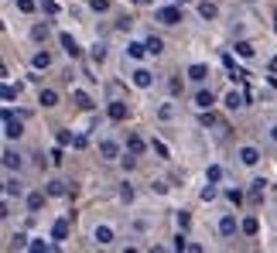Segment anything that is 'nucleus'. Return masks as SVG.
<instances>
[{
    "label": "nucleus",
    "mask_w": 277,
    "mask_h": 253,
    "mask_svg": "<svg viewBox=\"0 0 277 253\" xmlns=\"http://www.w3.org/2000/svg\"><path fill=\"white\" fill-rule=\"evenodd\" d=\"M17 7H21L24 14H31V10H34V0H17Z\"/></svg>",
    "instance_id": "nucleus-44"
},
{
    "label": "nucleus",
    "mask_w": 277,
    "mask_h": 253,
    "mask_svg": "<svg viewBox=\"0 0 277 253\" xmlns=\"http://www.w3.org/2000/svg\"><path fill=\"white\" fill-rule=\"evenodd\" d=\"M161 48H164V45H161V38H154V34H151V38H147V52H151V55H157Z\"/></svg>",
    "instance_id": "nucleus-28"
},
{
    "label": "nucleus",
    "mask_w": 277,
    "mask_h": 253,
    "mask_svg": "<svg viewBox=\"0 0 277 253\" xmlns=\"http://www.w3.org/2000/svg\"><path fill=\"white\" fill-rule=\"evenodd\" d=\"M72 140H75V137H72V130H59V144H62V147H69Z\"/></svg>",
    "instance_id": "nucleus-34"
},
{
    "label": "nucleus",
    "mask_w": 277,
    "mask_h": 253,
    "mask_svg": "<svg viewBox=\"0 0 277 253\" xmlns=\"http://www.w3.org/2000/svg\"><path fill=\"white\" fill-rule=\"evenodd\" d=\"M103 59H106V48H103V45H96V48H92V62L99 65Z\"/></svg>",
    "instance_id": "nucleus-37"
},
{
    "label": "nucleus",
    "mask_w": 277,
    "mask_h": 253,
    "mask_svg": "<svg viewBox=\"0 0 277 253\" xmlns=\"http://www.w3.org/2000/svg\"><path fill=\"white\" fill-rule=\"evenodd\" d=\"M127 55H130V59H144V55H147V41H144V45H140V41H130V45H127Z\"/></svg>",
    "instance_id": "nucleus-17"
},
{
    "label": "nucleus",
    "mask_w": 277,
    "mask_h": 253,
    "mask_svg": "<svg viewBox=\"0 0 277 253\" xmlns=\"http://www.w3.org/2000/svg\"><path fill=\"white\" fill-rule=\"evenodd\" d=\"M226 198H229L233 205H240V202H243V191H240V189H229V191H226Z\"/></svg>",
    "instance_id": "nucleus-33"
},
{
    "label": "nucleus",
    "mask_w": 277,
    "mask_h": 253,
    "mask_svg": "<svg viewBox=\"0 0 277 253\" xmlns=\"http://www.w3.org/2000/svg\"><path fill=\"white\" fill-rule=\"evenodd\" d=\"M199 14H202V17H206V21H212V17H215V14H219V7H215V3H212V0H206V3H199Z\"/></svg>",
    "instance_id": "nucleus-19"
},
{
    "label": "nucleus",
    "mask_w": 277,
    "mask_h": 253,
    "mask_svg": "<svg viewBox=\"0 0 277 253\" xmlns=\"http://www.w3.org/2000/svg\"><path fill=\"white\" fill-rule=\"evenodd\" d=\"M117 151H120V147H117L113 140H103V144H99V154H103V161H113V158H117Z\"/></svg>",
    "instance_id": "nucleus-14"
},
{
    "label": "nucleus",
    "mask_w": 277,
    "mask_h": 253,
    "mask_svg": "<svg viewBox=\"0 0 277 253\" xmlns=\"http://www.w3.org/2000/svg\"><path fill=\"white\" fill-rule=\"evenodd\" d=\"M106 117H110L113 124H123V120H127V103H120V99H117V103H110Z\"/></svg>",
    "instance_id": "nucleus-4"
},
{
    "label": "nucleus",
    "mask_w": 277,
    "mask_h": 253,
    "mask_svg": "<svg viewBox=\"0 0 277 253\" xmlns=\"http://www.w3.org/2000/svg\"><path fill=\"white\" fill-rule=\"evenodd\" d=\"M96 240L99 243H113V229L110 226H96Z\"/></svg>",
    "instance_id": "nucleus-23"
},
{
    "label": "nucleus",
    "mask_w": 277,
    "mask_h": 253,
    "mask_svg": "<svg viewBox=\"0 0 277 253\" xmlns=\"http://www.w3.org/2000/svg\"><path fill=\"white\" fill-rule=\"evenodd\" d=\"M264 191H267V182H264V178H257V182L250 185V198H253V202H264Z\"/></svg>",
    "instance_id": "nucleus-11"
},
{
    "label": "nucleus",
    "mask_w": 277,
    "mask_h": 253,
    "mask_svg": "<svg viewBox=\"0 0 277 253\" xmlns=\"http://www.w3.org/2000/svg\"><path fill=\"white\" fill-rule=\"evenodd\" d=\"M72 103H75L79 110H92V99H89L82 89H72Z\"/></svg>",
    "instance_id": "nucleus-9"
},
{
    "label": "nucleus",
    "mask_w": 277,
    "mask_h": 253,
    "mask_svg": "<svg viewBox=\"0 0 277 253\" xmlns=\"http://www.w3.org/2000/svg\"><path fill=\"white\" fill-rule=\"evenodd\" d=\"M215 124H219V117H215L212 110H206V113H202V126H215Z\"/></svg>",
    "instance_id": "nucleus-31"
},
{
    "label": "nucleus",
    "mask_w": 277,
    "mask_h": 253,
    "mask_svg": "<svg viewBox=\"0 0 277 253\" xmlns=\"http://www.w3.org/2000/svg\"><path fill=\"white\" fill-rule=\"evenodd\" d=\"M130 3H147V0H130Z\"/></svg>",
    "instance_id": "nucleus-47"
},
{
    "label": "nucleus",
    "mask_w": 277,
    "mask_h": 253,
    "mask_svg": "<svg viewBox=\"0 0 277 253\" xmlns=\"http://www.w3.org/2000/svg\"><path fill=\"white\" fill-rule=\"evenodd\" d=\"M48 158H52V164H62V144H59V147H55Z\"/></svg>",
    "instance_id": "nucleus-43"
},
{
    "label": "nucleus",
    "mask_w": 277,
    "mask_h": 253,
    "mask_svg": "<svg viewBox=\"0 0 277 253\" xmlns=\"http://www.w3.org/2000/svg\"><path fill=\"white\" fill-rule=\"evenodd\" d=\"M212 103H215V99H212V89H199V93H195V106H199V110H212Z\"/></svg>",
    "instance_id": "nucleus-6"
},
{
    "label": "nucleus",
    "mask_w": 277,
    "mask_h": 253,
    "mask_svg": "<svg viewBox=\"0 0 277 253\" xmlns=\"http://www.w3.org/2000/svg\"><path fill=\"white\" fill-rule=\"evenodd\" d=\"M219 233H222V236H233V233H236V216H222V219H219Z\"/></svg>",
    "instance_id": "nucleus-10"
},
{
    "label": "nucleus",
    "mask_w": 277,
    "mask_h": 253,
    "mask_svg": "<svg viewBox=\"0 0 277 253\" xmlns=\"http://www.w3.org/2000/svg\"><path fill=\"white\" fill-rule=\"evenodd\" d=\"M134 86H137V89H151V86H154V75H151L147 68H134Z\"/></svg>",
    "instance_id": "nucleus-5"
},
{
    "label": "nucleus",
    "mask_w": 277,
    "mask_h": 253,
    "mask_svg": "<svg viewBox=\"0 0 277 253\" xmlns=\"http://www.w3.org/2000/svg\"><path fill=\"white\" fill-rule=\"evenodd\" d=\"M3 195H21V185L17 182H3Z\"/></svg>",
    "instance_id": "nucleus-36"
},
{
    "label": "nucleus",
    "mask_w": 277,
    "mask_h": 253,
    "mask_svg": "<svg viewBox=\"0 0 277 253\" xmlns=\"http://www.w3.org/2000/svg\"><path fill=\"white\" fill-rule=\"evenodd\" d=\"M127 147H130V154H140V151H144V140H140L137 133H130V137H127Z\"/></svg>",
    "instance_id": "nucleus-24"
},
{
    "label": "nucleus",
    "mask_w": 277,
    "mask_h": 253,
    "mask_svg": "<svg viewBox=\"0 0 277 253\" xmlns=\"http://www.w3.org/2000/svg\"><path fill=\"white\" fill-rule=\"evenodd\" d=\"M31 38H34V41H45V38H48V24H34V28H31Z\"/></svg>",
    "instance_id": "nucleus-25"
},
{
    "label": "nucleus",
    "mask_w": 277,
    "mask_h": 253,
    "mask_svg": "<svg viewBox=\"0 0 277 253\" xmlns=\"http://www.w3.org/2000/svg\"><path fill=\"white\" fill-rule=\"evenodd\" d=\"M240 161H243V164H250V168H253V164H257V161H260V151H257V147H240Z\"/></svg>",
    "instance_id": "nucleus-7"
},
{
    "label": "nucleus",
    "mask_w": 277,
    "mask_h": 253,
    "mask_svg": "<svg viewBox=\"0 0 277 253\" xmlns=\"http://www.w3.org/2000/svg\"><path fill=\"white\" fill-rule=\"evenodd\" d=\"M178 226L188 229V226H192V216H188V212H178Z\"/></svg>",
    "instance_id": "nucleus-39"
},
{
    "label": "nucleus",
    "mask_w": 277,
    "mask_h": 253,
    "mask_svg": "<svg viewBox=\"0 0 277 253\" xmlns=\"http://www.w3.org/2000/svg\"><path fill=\"white\" fill-rule=\"evenodd\" d=\"M212 198H215V182H212V185H206V189H202V202H212Z\"/></svg>",
    "instance_id": "nucleus-38"
},
{
    "label": "nucleus",
    "mask_w": 277,
    "mask_h": 253,
    "mask_svg": "<svg viewBox=\"0 0 277 253\" xmlns=\"http://www.w3.org/2000/svg\"><path fill=\"white\" fill-rule=\"evenodd\" d=\"M274 31H277V24H274Z\"/></svg>",
    "instance_id": "nucleus-48"
},
{
    "label": "nucleus",
    "mask_w": 277,
    "mask_h": 253,
    "mask_svg": "<svg viewBox=\"0 0 277 253\" xmlns=\"http://www.w3.org/2000/svg\"><path fill=\"white\" fill-rule=\"evenodd\" d=\"M3 133H7L10 140L24 133V124H21V117H14V110H3Z\"/></svg>",
    "instance_id": "nucleus-1"
},
{
    "label": "nucleus",
    "mask_w": 277,
    "mask_h": 253,
    "mask_svg": "<svg viewBox=\"0 0 277 253\" xmlns=\"http://www.w3.org/2000/svg\"><path fill=\"white\" fill-rule=\"evenodd\" d=\"M59 41H62V48H65V55H69V59H79V55H82V48H79V41H75L72 34L62 31V34H59Z\"/></svg>",
    "instance_id": "nucleus-3"
},
{
    "label": "nucleus",
    "mask_w": 277,
    "mask_h": 253,
    "mask_svg": "<svg viewBox=\"0 0 277 253\" xmlns=\"http://www.w3.org/2000/svg\"><path fill=\"white\" fill-rule=\"evenodd\" d=\"M240 229H243L246 236H257V233H260V219H257V216H246V219L240 222Z\"/></svg>",
    "instance_id": "nucleus-8"
},
{
    "label": "nucleus",
    "mask_w": 277,
    "mask_h": 253,
    "mask_svg": "<svg viewBox=\"0 0 277 253\" xmlns=\"http://www.w3.org/2000/svg\"><path fill=\"white\" fill-rule=\"evenodd\" d=\"M154 17H157L161 24H178V21H182V7H161Z\"/></svg>",
    "instance_id": "nucleus-2"
},
{
    "label": "nucleus",
    "mask_w": 277,
    "mask_h": 253,
    "mask_svg": "<svg viewBox=\"0 0 277 253\" xmlns=\"http://www.w3.org/2000/svg\"><path fill=\"white\" fill-rule=\"evenodd\" d=\"M41 205H45V191H31V195H28V209H31V212H38Z\"/></svg>",
    "instance_id": "nucleus-18"
},
{
    "label": "nucleus",
    "mask_w": 277,
    "mask_h": 253,
    "mask_svg": "<svg viewBox=\"0 0 277 253\" xmlns=\"http://www.w3.org/2000/svg\"><path fill=\"white\" fill-rule=\"evenodd\" d=\"M10 240H14V243H10V247H14V250H24V247H31V243H28V236H24V233H17V236H10Z\"/></svg>",
    "instance_id": "nucleus-29"
},
{
    "label": "nucleus",
    "mask_w": 277,
    "mask_h": 253,
    "mask_svg": "<svg viewBox=\"0 0 277 253\" xmlns=\"http://www.w3.org/2000/svg\"><path fill=\"white\" fill-rule=\"evenodd\" d=\"M31 250H34V253H48L52 247H48L45 240H31Z\"/></svg>",
    "instance_id": "nucleus-35"
},
{
    "label": "nucleus",
    "mask_w": 277,
    "mask_h": 253,
    "mask_svg": "<svg viewBox=\"0 0 277 253\" xmlns=\"http://www.w3.org/2000/svg\"><path fill=\"white\" fill-rule=\"evenodd\" d=\"M157 117H161V120H171V117H175V110H171V106H161V110H157Z\"/></svg>",
    "instance_id": "nucleus-41"
},
{
    "label": "nucleus",
    "mask_w": 277,
    "mask_h": 253,
    "mask_svg": "<svg viewBox=\"0 0 277 253\" xmlns=\"http://www.w3.org/2000/svg\"><path fill=\"white\" fill-rule=\"evenodd\" d=\"M38 7H41L45 14H59V3H55V0H38Z\"/></svg>",
    "instance_id": "nucleus-30"
},
{
    "label": "nucleus",
    "mask_w": 277,
    "mask_h": 253,
    "mask_svg": "<svg viewBox=\"0 0 277 253\" xmlns=\"http://www.w3.org/2000/svg\"><path fill=\"white\" fill-rule=\"evenodd\" d=\"M243 99H246V96H243V93H236V89H233V93H229V96H226V106H229V110H240V106H243Z\"/></svg>",
    "instance_id": "nucleus-20"
},
{
    "label": "nucleus",
    "mask_w": 277,
    "mask_h": 253,
    "mask_svg": "<svg viewBox=\"0 0 277 253\" xmlns=\"http://www.w3.org/2000/svg\"><path fill=\"white\" fill-rule=\"evenodd\" d=\"M89 7H92V10H99V14H103V10H106V7H110V0H89Z\"/></svg>",
    "instance_id": "nucleus-40"
},
{
    "label": "nucleus",
    "mask_w": 277,
    "mask_h": 253,
    "mask_svg": "<svg viewBox=\"0 0 277 253\" xmlns=\"http://www.w3.org/2000/svg\"><path fill=\"white\" fill-rule=\"evenodd\" d=\"M206 178H209V182H219V178H222V168H219V164H212V168L206 171Z\"/></svg>",
    "instance_id": "nucleus-32"
},
{
    "label": "nucleus",
    "mask_w": 277,
    "mask_h": 253,
    "mask_svg": "<svg viewBox=\"0 0 277 253\" xmlns=\"http://www.w3.org/2000/svg\"><path fill=\"white\" fill-rule=\"evenodd\" d=\"M120 198H123V202H130V198H134V189H130V185H123V189H120Z\"/></svg>",
    "instance_id": "nucleus-45"
},
{
    "label": "nucleus",
    "mask_w": 277,
    "mask_h": 253,
    "mask_svg": "<svg viewBox=\"0 0 277 253\" xmlns=\"http://www.w3.org/2000/svg\"><path fill=\"white\" fill-rule=\"evenodd\" d=\"M236 55L250 59V55H253V45H250V41H236Z\"/></svg>",
    "instance_id": "nucleus-27"
},
{
    "label": "nucleus",
    "mask_w": 277,
    "mask_h": 253,
    "mask_svg": "<svg viewBox=\"0 0 277 253\" xmlns=\"http://www.w3.org/2000/svg\"><path fill=\"white\" fill-rule=\"evenodd\" d=\"M271 137H274V140H277V126H274V130H271Z\"/></svg>",
    "instance_id": "nucleus-46"
},
{
    "label": "nucleus",
    "mask_w": 277,
    "mask_h": 253,
    "mask_svg": "<svg viewBox=\"0 0 277 253\" xmlns=\"http://www.w3.org/2000/svg\"><path fill=\"white\" fill-rule=\"evenodd\" d=\"M17 96H21V82H17V86H3V89H0V99H3V103H14Z\"/></svg>",
    "instance_id": "nucleus-12"
},
{
    "label": "nucleus",
    "mask_w": 277,
    "mask_h": 253,
    "mask_svg": "<svg viewBox=\"0 0 277 253\" xmlns=\"http://www.w3.org/2000/svg\"><path fill=\"white\" fill-rule=\"evenodd\" d=\"M38 103H41V106H59V93H55V89H41Z\"/></svg>",
    "instance_id": "nucleus-13"
},
{
    "label": "nucleus",
    "mask_w": 277,
    "mask_h": 253,
    "mask_svg": "<svg viewBox=\"0 0 277 253\" xmlns=\"http://www.w3.org/2000/svg\"><path fill=\"white\" fill-rule=\"evenodd\" d=\"M188 79H192V82H206L209 68H206V65H192V68H188Z\"/></svg>",
    "instance_id": "nucleus-16"
},
{
    "label": "nucleus",
    "mask_w": 277,
    "mask_h": 253,
    "mask_svg": "<svg viewBox=\"0 0 277 253\" xmlns=\"http://www.w3.org/2000/svg\"><path fill=\"white\" fill-rule=\"evenodd\" d=\"M151 147H154V151H157V154H161V158H168V147H164V144H161V140H151Z\"/></svg>",
    "instance_id": "nucleus-42"
},
{
    "label": "nucleus",
    "mask_w": 277,
    "mask_h": 253,
    "mask_svg": "<svg viewBox=\"0 0 277 253\" xmlns=\"http://www.w3.org/2000/svg\"><path fill=\"white\" fill-rule=\"evenodd\" d=\"M3 168H7V171H14V168H21V158H17L14 151H3Z\"/></svg>",
    "instance_id": "nucleus-21"
},
{
    "label": "nucleus",
    "mask_w": 277,
    "mask_h": 253,
    "mask_svg": "<svg viewBox=\"0 0 277 253\" xmlns=\"http://www.w3.org/2000/svg\"><path fill=\"white\" fill-rule=\"evenodd\" d=\"M31 65H34V68H48V65H52V55H48V52H38V55L31 59Z\"/></svg>",
    "instance_id": "nucleus-22"
},
{
    "label": "nucleus",
    "mask_w": 277,
    "mask_h": 253,
    "mask_svg": "<svg viewBox=\"0 0 277 253\" xmlns=\"http://www.w3.org/2000/svg\"><path fill=\"white\" fill-rule=\"evenodd\" d=\"M48 195H69L65 182H48Z\"/></svg>",
    "instance_id": "nucleus-26"
},
{
    "label": "nucleus",
    "mask_w": 277,
    "mask_h": 253,
    "mask_svg": "<svg viewBox=\"0 0 277 253\" xmlns=\"http://www.w3.org/2000/svg\"><path fill=\"white\" fill-rule=\"evenodd\" d=\"M65 236H69V219H59L52 226V240H65Z\"/></svg>",
    "instance_id": "nucleus-15"
}]
</instances>
